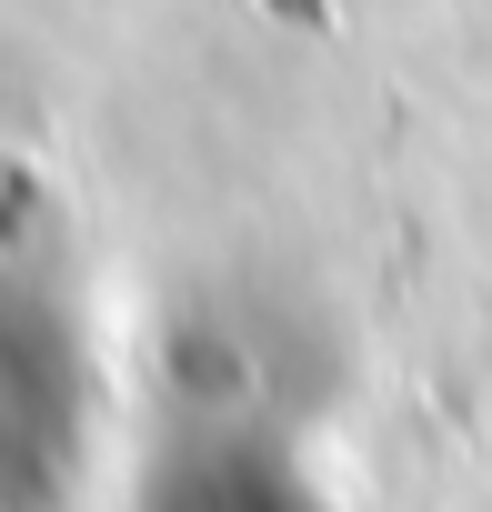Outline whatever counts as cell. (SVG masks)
<instances>
[{
	"instance_id": "6da1fadb",
	"label": "cell",
	"mask_w": 492,
	"mask_h": 512,
	"mask_svg": "<svg viewBox=\"0 0 492 512\" xmlns=\"http://www.w3.org/2000/svg\"><path fill=\"white\" fill-rule=\"evenodd\" d=\"M0 402H11V362H0ZM11 442H21V412H0V462H11Z\"/></svg>"
}]
</instances>
